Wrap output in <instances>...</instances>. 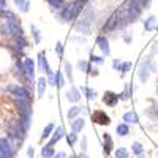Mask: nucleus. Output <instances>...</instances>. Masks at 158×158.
I'll return each mask as SVG.
<instances>
[{"label":"nucleus","instance_id":"a878e982","mask_svg":"<svg viewBox=\"0 0 158 158\" xmlns=\"http://www.w3.org/2000/svg\"><path fill=\"white\" fill-rule=\"evenodd\" d=\"M133 92H135L133 84L125 85L123 92H122V94H118V95H120V101H127V100H130V98H131V95H133Z\"/></svg>","mask_w":158,"mask_h":158},{"label":"nucleus","instance_id":"4c0bfd02","mask_svg":"<svg viewBox=\"0 0 158 158\" xmlns=\"http://www.w3.org/2000/svg\"><path fill=\"white\" fill-rule=\"evenodd\" d=\"M114 158H130V153L125 147H118L115 152H114Z\"/></svg>","mask_w":158,"mask_h":158},{"label":"nucleus","instance_id":"7ed1b4c3","mask_svg":"<svg viewBox=\"0 0 158 158\" xmlns=\"http://www.w3.org/2000/svg\"><path fill=\"white\" fill-rule=\"evenodd\" d=\"M6 136L11 141H19L22 142L24 138L27 136V133H24V130L19 125V120H10L8 127H6Z\"/></svg>","mask_w":158,"mask_h":158},{"label":"nucleus","instance_id":"bf43d9fd","mask_svg":"<svg viewBox=\"0 0 158 158\" xmlns=\"http://www.w3.org/2000/svg\"><path fill=\"white\" fill-rule=\"evenodd\" d=\"M67 158H76V156H74V155H71V156H67Z\"/></svg>","mask_w":158,"mask_h":158},{"label":"nucleus","instance_id":"0eeeda50","mask_svg":"<svg viewBox=\"0 0 158 158\" xmlns=\"http://www.w3.org/2000/svg\"><path fill=\"white\" fill-rule=\"evenodd\" d=\"M29 48V43H27V40H25L24 36H15L13 38V43H11V49L16 52L18 56L21 57H25V49Z\"/></svg>","mask_w":158,"mask_h":158},{"label":"nucleus","instance_id":"c756f323","mask_svg":"<svg viewBox=\"0 0 158 158\" xmlns=\"http://www.w3.org/2000/svg\"><path fill=\"white\" fill-rule=\"evenodd\" d=\"M15 3H16V6H18V10L21 13H29V10H30L29 0H15Z\"/></svg>","mask_w":158,"mask_h":158},{"label":"nucleus","instance_id":"09e8293b","mask_svg":"<svg viewBox=\"0 0 158 158\" xmlns=\"http://www.w3.org/2000/svg\"><path fill=\"white\" fill-rule=\"evenodd\" d=\"M138 2L142 5V8L144 10H147V8H150V3H152V0H138Z\"/></svg>","mask_w":158,"mask_h":158},{"label":"nucleus","instance_id":"6e6d98bb","mask_svg":"<svg viewBox=\"0 0 158 158\" xmlns=\"http://www.w3.org/2000/svg\"><path fill=\"white\" fill-rule=\"evenodd\" d=\"M73 40H74V41H79V43H82V44L85 43V40H84V38H81V36H74Z\"/></svg>","mask_w":158,"mask_h":158},{"label":"nucleus","instance_id":"473e14b6","mask_svg":"<svg viewBox=\"0 0 158 158\" xmlns=\"http://www.w3.org/2000/svg\"><path fill=\"white\" fill-rule=\"evenodd\" d=\"M90 65H92L90 60H82V59H79V60H77V70L81 71V73H89Z\"/></svg>","mask_w":158,"mask_h":158},{"label":"nucleus","instance_id":"f704fd0d","mask_svg":"<svg viewBox=\"0 0 158 158\" xmlns=\"http://www.w3.org/2000/svg\"><path fill=\"white\" fill-rule=\"evenodd\" d=\"M82 94L85 95V98H87L89 101H94V100L97 98V92H95L94 89L87 87V85H84V87H82Z\"/></svg>","mask_w":158,"mask_h":158},{"label":"nucleus","instance_id":"9d476101","mask_svg":"<svg viewBox=\"0 0 158 158\" xmlns=\"http://www.w3.org/2000/svg\"><path fill=\"white\" fill-rule=\"evenodd\" d=\"M118 101H120V95L115 94V92H111V90H106L104 92V95H103V103L104 104H108L109 108H115Z\"/></svg>","mask_w":158,"mask_h":158},{"label":"nucleus","instance_id":"f8f14e48","mask_svg":"<svg viewBox=\"0 0 158 158\" xmlns=\"http://www.w3.org/2000/svg\"><path fill=\"white\" fill-rule=\"evenodd\" d=\"M92 122L97 123V125H109L111 117L104 111H95L94 114H92Z\"/></svg>","mask_w":158,"mask_h":158},{"label":"nucleus","instance_id":"f03ea898","mask_svg":"<svg viewBox=\"0 0 158 158\" xmlns=\"http://www.w3.org/2000/svg\"><path fill=\"white\" fill-rule=\"evenodd\" d=\"M120 6H123V8L127 10V13H128V18H130L131 24L136 22V21L141 18L142 11H144L142 5L138 2V0H125V2H123Z\"/></svg>","mask_w":158,"mask_h":158},{"label":"nucleus","instance_id":"c03bdc74","mask_svg":"<svg viewBox=\"0 0 158 158\" xmlns=\"http://www.w3.org/2000/svg\"><path fill=\"white\" fill-rule=\"evenodd\" d=\"M130 70H131V62H123L122 67H120V74L123 76V74H127Z\"/></svg>","mask_w":158,"mask_h":158},{"label":"nucleus","instance_id":"f257e3e1","mask_svg":"<svg viewBox=\"0 0 158 158\" xmlns=\"http://www.w3.org/2000/svg\"><path fill=\"white\" fill-rule=\"evenodd\" d=\"M85 6H87V0H73V2L67 3L60 11L56 13V19H57L60 24L77 21L79 15L84 11Z\"/></svg>","mask_w":158,"mask_h":158},{"label":"nucleus","instance_id":"412c9836","mask_svg":"<svg viewBox=\"0 0 158 158\" xmlns=\"http://www.w3.org/2000/svg\"><path fill=\"white\" fill-rule=\"evenodd\" d=\"M36 89H38V98H43L44 97V92L48 89V79L46 77L36 79Z\"/></svg>","mask_w":158,"mask_h":158},{"label":"nucleus","instance_id":"a19ab883","mask_svg":"<svg viewBox=\"0 0 158 158\" xmlns=\"http://www.w3.org/2000/svg\"><path fill=\"white\" fill-rule=\"evenodd\" d=\"M0 33L2 35H11V29H10V24L8 22H3L2 25H0Z\"/></svg>","mask_w":158,"mask_h":158},{"label":"nucleus","instance_id":"79ce46f5","mask_svg":"<svg viewBox=\"0 0 158 158\" xmlns=\"http://www.w3.org/2000/svg\"><path fill=\"white\" fill-rule=\"evenodd\" d=\"M63 52H65V48H63V43H60V41H57L56 43V54H57V57H63Z\"/></svg>","mask_w":158,"mask_h":158},{"label":"nucleus","instance_id":"5701e85b","mask_svg":"<svg viewBox=\"0 0 158 158\" xmlns=\"http://www.w3.org/2000/svg\"><path fill=\"white\" fill-rule=\"evenodd\" d=\"M156 24H158V19H156L155 16H149L146 21H144V30H146V32H152V30H155Z\"/></svg>","mask_w":158,"mask_h":158},{"label":"nucleus","instance_id":"052dcab7","mask_svg":"<svg viewBox=\"0 0 158 158\" xmlns=\"http://www.w3.org/2000/svg\"><path fill=\"white\" fill-rule=\"evenodd\" d=\"M155 30H156V32H158V24H156V27H155Z\"/></svg>","mask_w":158,"mask_h":158},{"label":"nucleus","instance_id":"6e6552de","mask_svg":"<svg viewBox=\"0 0 158 158\" xmlns=\"http://www.w3.org/2000/svg\"><path fill=\"white\" fill-rule=\"evenodd\" d=\"M24 67H25V74H27L29 79V87H32L33 84H36V79H35V62L30 57H25L24 59Z\"/></svg>","mask_w":158,"mask_h":158},{"label":"nucleus","instance_id":"ea45409f","mask_svg":"<svg viewBox=\"0 0 158 158\" xmlns=\"http://www.w3.org/2000/svg\"><path fill=\"white\" fill-rule=\"evenodd\" d=\"M43 71L46 73L48 77H49V76H54V73H52V70H51V67H49V62H48L46 56L43 57Z\"/></svg>","mask_w":158,"mask_h":158},{"label":"nucleus","instance_id":"8fccbe9b","mask_svg":"<svg viewBox=\"0 0 158 158\" xmlns=\"http://www.w3.org/2000/svg\"><path fill=\"white\" fill-rule=\"evenodd\" d=\"M150 54H152V56L158 54V41H153V43H152V48H150Z\"/></svg>","mask_w":158,"mask_h":158},{"label":"nucleus","instance_id":"aec40b11","mask_svg":"<svg viewBox=\"0 0 158 158\" xmlns=\"http://www.w3.org/2000/svg\"><path fill=\"white\" fill-rule=\"evenodd\" d=\"M84 127H85V120L82 117H76L74 120H71V131H74V133H81Z\"/></svg>","mask_w":158,"mask_h":158},{"label":"nucleus","instance_id":"4d7b16f0","mask_svg":"<svg viewBox=\"0 0 158 158\" xmlns=\"http://www.w3.org/2000/svg\"><path fill=\"white\" fill-rule=\"evenodd\" d=\"M123 40H125L127 43H131V36H130V35H127V33H123Z\"/></svg>","mask_w":158,"mask_h":158},{"label":"nucleus","instance_id":"c9c22d12","mask_svg":"<svg viewBox=\"0 0 158 158\" xmlns=\"http://www.w3.org/2000/svg\"><path fill=\"white\" fill-rule=\"evenodd\" d=\"M30 123H32V117H19V125L24 130V133H27V131H29Z\"/></svg>","mask_w":158,"mask_h":158},{"label":"nucleus","instance_id":"f3484780","mask_svg":"<svg viewBox=\"0 0 158 158\" xmlns=\"http://www.w3.org/2000/svg\"><path fill=\"white\" fill-rule=\"evenodd\" d=\"M115 30H117V13L114 11L112 15L108 18L106 24H104L103 32H115Z\"/></svg>","mask_w":158,"mask_h":158},{"label":"nucleus","instance_id":"7c9ffc66","mask_svg":"<svg viewBox=\"0 0 158 158\" xmlns=\"http://www.w3.org/2000/svg\"><path fill=\"white\" fill-rule=\"evenodd\" d=\"M30 32H32L35 44H40V41H41V32H40V29L36 27L35 24H30Z\"/></svg>","mask_w":158,"mask_h":158},{"label":"nucleus","instance_id":"dca6fc26","mask_svg":"<svg viewBox=\"0 0 158 158\" xmlns=\"http://www.w3.org/2000/svg\"><path fill=\"white\" fill-rule=\"evenodd\" d=\"M114 150V141H112V136L109 133H104L103 135V152L104 155H111Z\"/></svg>","mask_w":158,"mask_h":158},{"label":"nucleus","instance_id":"a211bd4d","mask_svg":"<svg viewBox=\"0 0 158 158\" xmlns=\"http://www.w3.org/2000/svg\"><path fill=\"white\" fill-rule=\"evenodd\" d=\"M65 136H67V133H65L63 127H57V128L54 130V133H52V138H51L49 144H51V146H56V144H57L60 139H63Z\"/></svg>","mask_w":158,"mask_h":158},{"label":"nucleus","instance_id":"de8ad7c7","mask_svg":"<svg viewBox=\"0 0 158 158\" xmlns=\"http://www.w3.org/2000/svg\"><path fill=\"white\" fill-rule=\"evenodd\" d=\"M81 152H87V136H82L81 139Z\"/></svg>","mask_w":158,"mask_h":158},{"label":"nucleus","instance_id":"e433bc0d","mask_svg":"<svg viewBox=\"0 0 158 158\" xmlns=\"http://www.w3.org/2000/svg\"><path fill=\"white\" fill-rule=\"evenodd\" d=\"M131 152H133L135 155H141V153H144V146L136 141V142L131 144Z\"/></svg>","mask_w":158,"mask_h":158},{"label":"nucleus","instance_id":"4468645a","mask_svg":"<svg viewBox=\"0 0 158 158\" xmlns=\"http://www.w3.org/2000/svg\"><path fill=\"white\" fill-rule=\"evenodd\" d=\"M65 98H67L70 103H79V101H81V98H82L81 90H79L76 85H71L67 92H65Z\"/></svg>","mask_w":158,"mask_h":158},{"label":"nucleus","instance_id":"72a5a7b5","mask_svg":"<svg viewBox=\"0 0 158 158\" xmlns=\"http://www.w3.org/2000/svg\"><path fill=\"white\" fill-rule=\"evenodd\" d=\"M54 76H56V87H57V89H63L65 84H67L63 73H62V71H57V73H54Z\"/></svg>","mask_w":158,"mask_h":158},{"label":"nucleus","instance_id":"a18cd8bd","mask_svg":"<svg viewBox=\"0 0 158 158\" xmlns=\"http://www.w3.org/2000/svg\"><path fill=\"white\" fill-rule=\"evenodd\" d=\"M122 63H123V62H122L120 59H114V60H112V68H114V70H117V71H120Z\"/></svg>","mask_w":158,"mask_h":158},{"label":"nucleus","instance_id":"bb28decb","mask_svg":"<svg viewBox=\"0 0 158 158\" xmlns=\"http://www.w3.org/2000/svg\"><path fill=\"white\" fill-rule=\"evenodd\" d=\"M81 112H84V109H82L81 106H73V108H70L68 112H67L68 120H74L76 117H79V114H81Z\"/></svg>","mask_w":158,"mask_h":158},{"label":"nucleus","instance_id":"423d86ee","mask_svg":"<svg viewBox=\"0 0 158 158\" xmlns=\"http://www.w3.org/2000/svg\"><path fill=\"white\" fill-rule=\"evenodd\" d=\"M15 106L19 112V117H32L33 109H32V101L30 100H24V98H13Z\"/></svg>","mask_w":158,"mask_h":158},{"label":"nucleus","instance_id":"37998d69","mask_svg":"<svg viewBox=\"0 0 158 158\" xmlns=\"http://www.w3.org/2000/svg\"><path fill=\"white\" fill-rule=\"evenodd\" d=\"M90 62H92V63H97V65H101V63L104 62V57L95 56V54H90Z\"/></svg>","mask_w":158,"mask_h":158},{"label":"nucleus","instance_id":"603ef678","mask_svg":"<svg viewBox=\"0 0 158 158\" xmlns=\"http://www.w3.org/2000/svg\"><path fill=\"white\" fill-rule=\"evenodd\" d=\"M54 158H67V153H65V152H57L54 155Z\"/></svg>","mask_w":158,"mask_h":158},{"label":"nucleus","instance_id":"b1692460","mask_svg":"<svg viewBox=\"0 0 158 158\" xmlns=\"http://www.w3.org/2000/svg\"><path fill=\"white\" fill-rule=\"evenodd\" d=\"M46 2H48L49 8H51L52 11H54V13L60 11L65 5H67V3H65V0H46Z\"/></svg>","mask_w":158,"mask_h":158},{"label":"nucleus","instance_id":"58836bf2","mask_svg":"<svg viewBox=\"0 0 158 158\" xmlns=\"http://www.w3.org/2000/svg\"><path fill=\"white\" fill-rule=\"evenodd\" d=\"M67 142H68V146H74V144L77 142V133H74V131H71V133H68L67 136Z\"/></svg>","mask_w":158,"mask_h":158},{"label":"nucleus","instance_id":"1a4fd4ad","mask_svg":"<svg viewBox=\"0 0 158 158\" xmlns=\"http://www.w3.org/2000/svg\"><path fill=\"white\" fill-rule=\"evenodd\" d=\"M0 158H15V150H13L11 142L5 138H0Z\"/></svg>","mask_w":158,"mask_h":158},{"label":"nucleus","instance_id":"9b49d317","mask_svg":"<svg viewBox=\"0 0 158 158\" xmlns=\"http://www.w3.org/2000/svg\"><path fill=\"white\" fill-rule=\"evenodd\" d=\"M15 68H16V77L19 79V82H22L24 85H27L29 87V79H27V74H25V67H24V60H16V65H15Z\"/></svg>","mask_w":158,"mask_h":158},{"label":"nucleus","instance_id":"393cba45","mask_svg":"<svg viewBox=\"0 0 158 158\" xmlns=\"http://www.w3.org/2000/svg\"><path fill=\"white\" fill-rule=\"evenodd\" d=\"M115 133H117L118 136H120V138L128 136V133H130V125H128V123H125V122L118 123V125H117V128H115Z\"/></svg>","mask_w":158,"mask_h":158},{"label":"nucleus","instance_id":"20e7f679","mask_svg":"<svg viewBox=\"0 0 158 158\" xmlns=\"http://www.w3.org/2000/svg\"><path fill=\"white\" fill-rule=\"evenodd\" d=\"M6 92L13 98H24V100H30L32 101V94L27 85H19V84H8Z\"/></svg>","mask_w":158,"mask_h":158},{"label":"nucleus","instance_id":"2f4dec72","mask_svg":"<svg viewBox=\"0 0 158 158\" xmlns=\"http://www.w3.org/2000/svg\"><path fill=\"white\" fill-rule=\"evenodd\" d=\"M54 130H56V125L54 123H48L44 128H43V133H41V139H48L49 136H52V133H54Z\"/></svg>","mask_w":158,"mask_h":158},{"label":"nucleus","instance_id":"864d4df0","mask_svg":"<svg viewBox=\"0 0 158 158\" xmlns=\"http://www.w3.org/2000/svg\"><path fill=\"white\" fill-rule=\"evenodd\" d=\"M8 6V3H6V0H0V10H5Z\"/></svg>","mask_w":158,"mask_h":158},{"label":"nucleus","instance_id":"ddd939ff","mask_svg":"<svg viewBox=\"0 0 158 158\" xmlns=\"http://www.w3.org/2000/svg\"><path fill=\"white\" fill-rule=\"evenodd\" d=\"M95 44L101 49L103 56H109V54H111V46H109V40H108V36L98 35L97 40H95Z\"/></svg>","mask_w":158,"mask_h":158},{"label":"nucleus","instance_id":"39448f33","mask_svg":"<svg viewBox=\"0 0 158 158\" xmlns=\"http://www.w3.org/2000/svg\"><path fill=\"white\" fill-rule=\"evenodd\" d=\"M152 62H153V56H147L146 59H142L141 63H139V70H138V77H139V81L142 84H146L149 81V77H150V67H152Z\"/></svg>","mask_w":158,"mask_h":158},{"label":"nucleus","instance_id":"2eb2a0df","mask_svg":"<svg viewBox=\"0 0 158 158\" xmlns=\"http://www.w3.org/2000/svg\"><path fill=\"white\" fill-rule=\"evenodd\" d=\"M74 30L76 32H79V33H84V35H89L90 33V30H92V22H89V21H85L84 18H81V19H77L76 21V24H74Z\"/></svg>","mask_w":158,"mask_h":158},{"label":"nucleus","instance_id":"6ab92c4d","mask_svg":"<svg viewBox=\"0 0 158 158\" xmlns=\"http://www.w3.org/2000/svg\"><path fill=\"white\" fill-rule=\"evenodd\" d=\"M122 120L125 122V123H133V125H136L138 122H139V115H138V112H135V111H127L123 115H122Z\"/></svg>","mask_w":158,"mask_h":158},{"label":"nucleus","instance_id":"4be33fe9","mask_svg":"<svg viewBox=\"0 0 158 158\" xmlns=\"http://www.w3.org/2000/svg\"><path fill=\"white\" fill-rule=\"evenodd\" d=\"M10 24V29H11V35L13 36H24V29L19 22H11V21H6Z\"/></svg>","mask_w":158,"mask_h":158},{"label":"nucleus","instance_id":"680f3d73","mask_svg":"<svg viewBox=\"0 0 158 158\" xmlns=\"http://www.w3.org/2000/svg\"><path fill=\"white\" fill-rule=\"evenodd\" d=\"M156 94H158V85H156Z\"/></svg>","mask_w":158,"mask_h":158},{"label":"nucleus","instance_id":"cd10ccee","mask_svg":"<svg viewBox=\"0 0 158 158\" xmlns=\"http://www.w3.org/2000/svg\"><path fill=\"white\" fill-rule=\"evenodd\" d=\"M56 155V150H54V146H51V144H46V146L41 149V156L43 158H54Z\"/></svg>","mask_w":158,"mask_h":158},{"label":"nucleus","instance_id":"49530a36","mask_svg":"<svg viewBox=\"0 0 158 158\" xmlns=\"http://www.w3.org/2000/svg\"><path fill=\"white\" fill-rule=\"evenodd\" d=\"M87 74H90V76H98V74H100V71H98V68H97V67L90 65V68H89V73H87Z\"/></svg>","mask_w":158,"mask_h":158},{"label":"nucleus","instance_id":"5fc2aeb1","mask_svg":"<svg viewBox=\"0 0 158 158\" xmlns=\"http://www.w3.org/2000/svg\"><path fill=\"white\" fill-rule=\"evenodd\" d=\"M76 158H90V156L87 155V152H81V153H79Z\"/></svg>","mask_w":158,"mask_h":158},{"label":"nucleus","instance_id":"c85d7f7f","mask_svg":"<svg viewBox=\"0 0 158 158\" xmlns=\"http://www.w3.org/2000/svg\"><path fill=\"white\" fill-rule=\"evenodd\" d=\"M63 70H65V76H67V79L70 81V84L74 82V77H73V65L70 62H65L63 63Z\"/></svg>","mask_w":158,"mask_h":158},{"label":"nucleus","instance_id":"13d9d810","mask_svg":"<svg viewBox=\"0 0 158 158\" xmlns=\"http://www.w3.org/2000/svg\"><path fill=\"white\" fill-rule=\"evenodd\" d=\"M138 158H147V155L146 153H141V155H138Z\"/></svg>","mask_w":158,"mask_h":158},{"label":"nucleus","instance_id":"3c124183","mask_svg":"<svg viewBox=\"0 0 158 158\" xmlns=\"http://www.w3.org/2000/svg\"><path fill=\"white\" fill-rule=\"evenodd\" d=\"M27 156H29V158H33V156H35V149H33V147H29V149H27Z\"/></svg>","mask_w":158,"mask_h":158}]
</instances>
